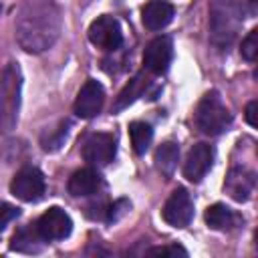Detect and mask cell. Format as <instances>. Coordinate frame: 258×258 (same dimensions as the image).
I'll use <instances>...</instances> for the list:
<instances>
[{
	"label": "cell",
	"instance_id": "15",
	"mask_svg": "<svg viewBox=\"0 0 258 258\" xmlns=\"http://www.w3.org/2000/svg\"><path fill=\"white\" fill-rule=\"evenodd\" d=\"M179 159V147L173 141H165L157 147L155 151V167L163 173V175H171L175 165Z\"/></svg>",
	"mask_w": 258,
	"mask_h": 258
},
{
	"label": "cell",
	"instance_id": "16",
	"mask_svg": "<svg viewBox=\"0 0 258 258\" xmlns=\"http://www.w3.org/2000/svg\"><path fill=\"white\" fill-rule=\"evenodd\" d=\"M129 137H131L133 151L137 155H143L149 149L151 141H153V129L145 121H133L129 125Z\"/></svg>",
	"mask_w": 258,
	"mask_h": 258
},
{
	"label": "cell",
	"instance_id": "22",
	"mask_svg": "<svg viewBox=\"0 0 258 258\" xmlns=\"http://www.w3.org/2000/svg\"><path fill=\"white\" fill-rule=\"evenodd\" d=\"M256 109H258L256 101H250L248 107H246V121H248L250 127H256Z\"/></svg>",
	"mask_w": 258,
	"mask_h": 258
},
{
	"label": "cell",
	"instance_id": "7",
	"mask_svg": "<svg viewBox=\"0 0 258 258\" xmlns=\"http://www.w3.org/2000/svg\"><path fill=\"white\" fill-rule=\"evenodd\" d=\"M103 103H105L103 85L99 81H95V79H89L81 87V91H79V95L75 99V113L81 119H91L103 109Z\"/></svg>",
	"mask_w": 258,
	"mask_h": 258
},
{
	"label": "cell",
	"instance_id": "17",
	"mask_svg": "<svg viewBox=\"0 0 258 258\" xmlns=\"http://www.w3.org/2000/svg\"><path fill=\"white\" fill-rule=\"evenodd\" d=\"M145 89H147V79H145L143 75H137L135 79H131V81L125 85V89L119 93V97H117V101H115L113 111H121V109L129 107L137 97H141V95H143V91H145Z\"/></svg>",
	"mask_w": 258,
	"mask_h": 258
},
{
	"label": "cell",
	"instance_id": "11",
	"mask_svg": "<svg viewBox=\"0 0 258 258\" xmlns=\"http://www.w3.org/2000/svg\"><path fill=\"white\" fill-rule=\"evenodd\" d=\"M224 187L236 202H246L254 191V173L246 167H236L228 173Z\"/></svg>",
	"mask_w": 258,
	"mask_h": 258
},
{
	"label": "cell",
	"instance_id": "3",
	"mask_svg": "<svg viewBox=\"0 0 258 258\" xmlns=\"http://www.w3.org/2000/svg\"><path fill=\"white\" fill-rule=\"evenodd\" d=\"M161 216L169 226L185 228L194 218V202H191L189 194L183 187L173 189L171 196L167 198L163 210H161Z\"/></svg>",
	"mask_w": 258,
	"mask_h": 258
},
{
	"label": "cell",
	"instance_id": "13",
	"mask_svg": "<svg viewBox=\"0 0 258 258\" xmlns=\"http://www.w3.org/2000/svg\"><path fill=\"white\" fill-rule=\"evenodd\" d=\"M44 238L38 234L36 226H28V228H20L12 240H10V250H16V252H26V254H32V252H40L42 246H44Z\"/></svg>",
	"mask_w": 258,
	"mask_h": 258
},
{
	"label": "cell",
	"instance_id": "5",
	"mask_svg": "<svg viewBox=\"0 0 258 258\" xmlns=\"http://www.w3.org/2000/svg\"><path fill=\"white\" fill-rule=\"evenodd\" d=\"M117 143L111 133H93L83 145V157L87 163L103 167L115 159Z\"/></svg>",
	"mask_w": 258,
	"mask_h": 258
},
{
	"label": "cell",
	"instance_id": "8",
	"mask_svg": "<svg viewBox=\"0 0 258 258\" xmlns=\"http://www.w3.org/2000/svg\"><path fill=\"white\" fill-rule=\"evenodd\" d=\"M173 58V44L169 36H155L143 52V64L153 75H161L169 69V62Z\"/></svg>",
	"mask_w": 258,
	"mask_h": 258
},
{
	"label": "cell",
	"instance_id": "1",
	"mask_svg": "<svg viewBox=\"0 0 258 258\" xmlns=\"http://www.w3.org/2000/svg\"><path fill=\"white\" fill-rule=\"evenodd\" d=\"M194 117H196L198 129L206 135H220L232 123V115H230L228 107L224 105V101L220 99V95L216 91L206 93L202 97Z\"/></svg>",
	"mask_w": 258,
	"mask_h": 258
},
{
	"label": "cell",
	"instance_id": "2",
	"mask_svg": "<svg viewBox=\"0 0 258 258\" xmlns=\"http://www.w3.org/2000/svg\"><path fill=\"white\" fill-rule=\"evenodd\" d=\"M44 175L36 167H22L10 183V191L22 202H38L44 194Z\"/></svg>",
	"mask_w": 258,
	"mask_h": 258
},
{
	"label": "cell",
	"instance_id": "23",
	"mask_svg": "<svg viewBox=\"0 0 258 258\" xmlns=\"http://www.w3.org/2000/svg\"><path fill=\"white\" fill-rule=\"evenodd\" d=\"M0 12H2V6H0Z\"/></svg>",
	"mask_w": 258,
	"mask_h": 258
},
{
	"label": "cell",
	"instance_id": "10",
	"mask_svg": "<svg viewBox=\"0 0 258 258\" xmlns=\"http://www.w3.org/2000/svg\"><path fill=\"white\" fill-rule=\"evenodd\" d=\"M175 8L167 0H151L141 10V20L147 30H161L173 20Z\"/></svg>",
	"mask_w": 258,
	"mask_h": 258
},
{
	"label": "cell",
	"instance_id": "19",
	"mask_svg": "<svg viewBox=\"0 0 258 258\" xmlns=\"http://www.w3.org/2000/svg\"><path fill=\"white\" fill-rule=\"evenodd\" d=\"M20 216V210L16 208V206H12V204H0V234L4 232V228L12 222V220H16Z\"/></svg>",
	"mask_w": 258,
	"mask_h": 258
},
{
	"label": "cell",
	"instance_id": "20",
	"mask_svg": "<svg viewBox=\"0 0 258 258\" xmlns=\"http://www.w3.org/2000/svg\"><path fill=\"white\" fill-rule=\"evenodd\" d=\"M125 210H129V204H127L125 200L115 202V204L109 206V210H107V220H109V222H117V220L125 214Z\"/></svg>",
	"mask_w": 258,
	"mask_h": 258
},
{
	"label": "cell",
	"instance_id": "21",
	"mask_svg": "<svg viewBox=\"0 0 258 258\" xmlns=\"http://www.w3.org/2000/svg\"><path fill=\"white\" fill-rule=\"evenodd\" d=\"M149 254L157 256H187V252L181 246H161V248H151Z\"/></svg>",
	"mask_w": 258,
	"mask_h": 258
},
{
	"label": "cell",
	"instance_id": "12",
	"mask_svg": "<svg viewBox=\"0 0 258 258\" xmlns=\"http://www.w3.org/2000/svg\"><path fill=\"white\" fill-rule=\"evenodd\" d=\"M101 187V177L93 167L77 169L69 179V194L75 198H85L97 194Z\"/></svg>",
	"mask_w": 258,
	"mask_h": 258
},
{
	"label": "cell",
	"instance_id": "18",
	"mask_svg": "<svg viewBox=\"0 0 258 258\" xmlns=\"http://www.w3.org/2000/svg\"><path fill=\"white\" fill-rule=\"evenodd\" d=\"M242 56L250 62L256 60V56H258V30L256 28L250 30L248 36L242 40Z\"/></svg>",
	"mask_w": 258,
	"mask_h": 258
},
{
	"label": "cell",
	"instance_id": "14",
	"mask_svg": "<svg viewBox=\"0 0 258 258\" xmlns=\"http://www.w3.org/2000/svg\"><path fill=\"white\" fill-rule=\"evenodd\" d=\"M206 224L212 230H230L232 226H236L238 216L224 204H214L206 210Z\"/></svg>",
	"mask_w": 258,
	"mask_h": 258
},
{
	"label": "cell",
	"instance_id": "9",
	"mask_svg": "<svg viewBox=\"0 0 258 258\" xmlns=\"http://www.w3.org/2000/svg\"><path fill=\"white\" fill-rule=\"evenodd\" d=\"M212 163H214V149L210 145H206V143H196L189 149L187 157H185L183 175L189 181L198 183V181H202L206 177V173L210 171Z\"/></svg>",
	"mask_w": 258,
	"mask_h": 258
},
{
	"label": "cell",
	"instance_id": "4",
	"mask_svg": "<svg viewBox=\"0 0 258 258\" xmlns=\"http://www.w3.org/2000/svg\"><path fill=\"white\" fill-rule=\"evenodd\" d=\"M89 40L103 50H117L123 42V32L113 16H99L89 26Z\"/></svg>",
	"mask_w": 258,
	"mask_h": 258
},
{
	"label": "cell",
	"instance_id": "6",
	"mask_svg": "<svg viewBox=\"0 0 258 258\" xmlns=\"http://www.w3.org/2000/svg\"><path fill=\"white\" fill-rule=\"evenodd\" d=\"M38 234L50 242V240H64L73 230V220L62 208H48L36 222Z\"/></svg>",
	"mask_w": 258,
	"mask_h": 258
}]
</instances>
